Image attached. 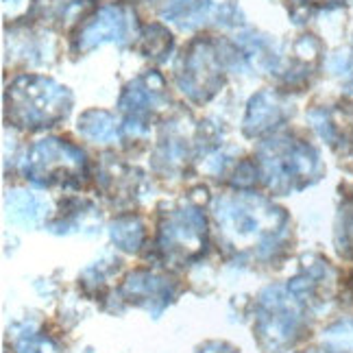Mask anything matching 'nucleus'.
Listing matches in <instances>:
<instances>
[{
    "label": "nucleus",
    "instance_id": "obj_21",
    "mask_svg": "<svg viewBox=\"0 0 353 353\" xmlns=\"http://www.w3.org/2000/svg\"><path fill=\"white\" fill-rule=\"evenodd\" d=\"M31 0H3V13L5 18H18L24 11H29Z\"/></svg>",
    "mask_w": 353,
    "mask_h": 353
},
{
    "label": "nucleus",
    "instance_id": "obj_12",
    "mask_svg": "<svg viewBox=\"0 0 353 353\" xmlns=\"http://www.w3.org/2000/svg\"><path fill=\"white\" fill-rule=\"evenodd\" d=\"M286 112L277 97L270 92H260L251 99L247 107V116H244V133L249 138H257L268 131H273L277 125H281Z\"/></svg>",
    "mask_w": 353,
    "mask_h": 353
},
{
    "label": "nucleus",
    "instance_id": "obj_15",
    "mask_svg": "<svg viewBox=\"0 0 353 353\" xmlns=\"http://www.w3.org/2000/svg\"><path fill=\"white\" fill-rule=\"evenodd\" d=\"M110 236L118 249L127 251V253H135V251H140L142 242H144V227L138 219L125 216V219H118L112 223Z\"/></svg>",
    "mask_w": 353,
    "mask_h": 353
},
{
    "label": "nucleus",
    "instance_id": "obj_3",
    "mask_svg": "<svg viewBox=\"0 0 353 353\" xmlns=\"http://www.w3.org/2000/svg\"><path fill=\"white\" fill-rule=\"evenodd\" d=\"M303 330V301L290 288L270 286L255 301V341L264 353L288 351Z\"/></svg>",
    "mask_w": 353,
    "mask_h": 353
},
{
    "label": "nucleus",
    "instance_id": "obj_16",
    "mask_svg": "<svg viewBox=\"0 0 353 353\" xmlns=\"http://www.w3.org/2000/svg\"><path fill=\"white\" fill-rule=\"evenodd\" d=\"M92 0H37V7L42 18L50 20L52 24L65 26L70 24L79 13H83L90 7Z\"/></svg>",
    "mask_w": 353,
    "mask_h": 353
},
{
    "label": "nucleus",
    "instance_id": "obj_4",
    "mask_svg": "<svg viewBox=\"0 0 353 353\" xmlns=\"http://www.w3.org/2000/svg\"><path fill=\"white\" fill-rule=\"evenodd\" d=\"M260 166L266 185L277 194L303 190L314 183L321 172L319 153L307 142L292 138H275L260 148Z\"/></svg>",
    "mask_w": 353,
    "mask_h": 353
},
{
    "label": "nucleus",
    "instance_id": "obj_17",
    "mask_svg": "<svg viewBox=\"0 0 353 353\" xmlns=\"http://www.w3.org/2000/svg\"><path fill=\"white\" fill-rule=\"evenodd\" d=\"M325 353H353V319H343L323 332Z\"/></svg>",
    "mask_w": 353,
    "mask_h": 353
},
{
    "label": "nucleus",
    "instance_id": "obj_20",
    "mask_svg": "<svg viewBox=\"0 0 353 353\" xmlns=\"http://www.w3.org/2000/svg\"><path fill=\"white\" fill-rule=\"evenodd\" d=\"M18 353H57V347L50 338L39 334H22L16 343Z\"/></svg>",
    "mask_w": 353,
    "mask_h": 353
},
{
    "label": "nucleus",
    "instance_id": "obj_14",
    "mask_svg": "<svg viewBox=\"0 0 353 353\" xmlns=\"http://www.w3.org/2000/svg\"><path fill=\"white\" fill-rule=\"evenodd\" d=\"M79 133L92 142L110 144L118 138V122L103 110H90L79 118Z\"/></svg>",
    "mask_w": 353,
    "mask_h": 353
},
{
    "label": "nucleus",
    "instance_id": "obj_1",
    "mask_svg": "<svg viewBox=\"0 0 353 353\" xmlns=\"http://www.w3.org/2000/svg\"><path fill=\"white\" fill-rule=\"evenodd\" d=\"M221 238L232 249H262L283 234L288 216L266 199L236 194L216 201L214 208Z\"/></svg>",
    "mask_w": 353,
    "mask_h": 353
},
{
    "label": "nucleus",
    "instance_id": "obj_2",
    "mask_svg": "<svg viewBox=\"0 0 353 353\" xmlns=\"http://www.w3.org/2000/svg\"><path fill=\"white\" fill-rule=\"evenodd\" d=\"M7 118L16 127L44 129L61 122L72 107V94L52 79L24 74L7 88Z\"/></svg>",
    "mask_w": 353,
    "mask_h": 353
},
{
    "label": "nucleus",
    "instance_id": "obj_22",
    "mask_svg": "<svg viewBox=\"0 0 353 353\" xmlns=\"http://www.w3.org/2000/svg\"><path fill=\"white\" fill-rule=\"evenodd\" d=\"M314 5H319V7H325V9H334V7H341V5H345L347 0H312Z\"/></svg>",
    "mask_w": 353,
    "mask_h": 353
},
{
    "label": "nucleus",
    "instance_id": "obj_7",
    "mask_svg": "<svg viewBox=\"0 0 353 353\" xmlns=\"http://www.w3.org/2000/svg\"><path fill=\"white\" fill-rule=\"evenodd\" d=\"M223 57L212 42H194L181 59L179 88L190 99L203 103L212 99L223 85Z\"/></svg>",
    "mask_w": 353,
    "mask_h": 353
},
{
    "label": "nucleus",
    "instance_id": "obj_11",
    "mask_svg": "<svg viewBox=\"0 0 353 353\" xmlns=\"http://www.w3.org/2000/svg\"><path fill=\"white\" fill-rule=\"evenodd\" d=\"M122 294L129 301L148 307L153 314H159L174 296V286L166 277L148 273V270H138V273L127 277L125 286H122Z\"/></svg>",
    "mask_w": 353,
    "mask_h": 353
},
{
    "label": "nucleus",
    "instance_id": "obj_5",
    "mask_svg": "<svg viewBox=\"0 0 353 353\" xmlns=\"http://www.w3.org/2000/svg\"><path fill=\"white\" fill-rule=\"evenodd\" d=\"M24 172L37 185L77 183L85 172V157L65 140H39L29 151Z\"/></svg>",
    "mask_w": 353,
    "mask_h": 353
},
{
    "label": "nucleus",
    "instance_id": "obj_23",
    "mask_svg": "<svg viewBox=\"0 0 353 353\" xmlns=\"http://www.w3.org/2000/svg\"><path fill=\"white\" fill-rule=\"evenodd\" d=\"M307 353H314V351H307Z\"/></svg>",
    "mask_w": 353,
    "mask_h": 353
},
{
    "label": "nucleus",
    "instance_id": "obj_8",
    "mask_svg": "<svg viewBox=\"0 0 353 353\" xmlns=\"http://www.w3.org/2000/svg\"><path fill=\"white\" fill-rule=\"evenodd\" d=\"M161 105H166V94L164 81H161L159 74L146 72L131 81L120 97V110L127 116L125 131H142L146 127V118L151 116V112L159 110Z\"/></svg>",
    "mask_w": 353,
    "mask_h": 353
},
{
    "label": "nucleus",
    "instance_id": "obj_10",
    "mask_svg": "<svg viewBox=\"0 0 353 353\" xmlns=\"http://www.w3.org/2000/svg\"><path fill=\"white\" fill-rule=\"evenodd\" d=\"M135 31V18L122 7H103L79 33V52H90L101 44L114 42L125 46Z\"/></svg>",
    "mask_w": 353,
    "mask_h": 353
},
{
    "label": "nucleus",
    "instance_id": "obj_19",
    "mask_svg": "<svg viewBox=\"0 0 353 353\" xmlns=\"http://www.w3.org/2000/svg\"><path fill=\"white\" fill-rule=\"evenodd\" d=\"M336 247L345 257H353V203L341 208L336 223Z\"/></svg>",
    "mask_w": 353,
    "mask_h": 353
},
{
    "label": "nucleus",
    "instance_id": "obj_6",
    "mask_svg": "<svg viewBox=\"0 0 353 353\" xmlns=\"http://www.w3.org/2000/svg\"><path fill=\"white\" fill-rule=\"evenodd\" d=\"M205 219L190 208L168 214L159 229V249L166 255V260L176 264H185L201 257L205 251Z\"/></svg>",
    "mask_w": 353,
    "mask_h": 353
},
{
    "label": "nucleus",
    "instance_id": "obj_9",
    "mask_svg": "<svg viewBox=\"0 0 353 353\" xmlns=\"http://www.w3.org/2000/svg\"><path fill=\"white\" fill-rule=\"evenodd\" d=\"M161 16L190 31L205 24H232L238 16V0H168Z\"/></svg>",
    "mask_w": 353,
    "mask_h": 353
},
{
    "label": "nucleus",
    "instance_id": "obj_18",
    "mask_svg": "<svg viewBox=\"0 0 353 353\" xmlns=\"http://www.w3.org/2000/svg\"><path fill=\"white\" fill-rule=\"evenodd\" d=\"M172 44V35L164 29V26L153 24L148 26L146 33L140 39V52L144 57H153V59H161L166 50H170Z\"/></svg>",
    "mask_w": 353,
    "mask_h": 353
},
{
    "label": "nucleus",
    "instance_id": "obj_13",
    "mask_svg": "<svg viewBox=\"0 0 353 353\" xmlns=\"http://www.w3.org/2000/svg\"><path fill=\"white\" fill-rule=\"evenodd\" d=\"M5 210L13 223L24 227H37L48 212V203L37 194L24 192V190H11L5 196Z\"/></svg>",
    "mask_w": 353,
    "mask_h": 353
}]
</instances>
